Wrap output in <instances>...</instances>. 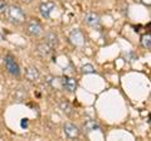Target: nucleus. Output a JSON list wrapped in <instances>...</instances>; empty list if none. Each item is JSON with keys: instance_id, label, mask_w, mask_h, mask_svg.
Returning <instances> with one entry per match:
<instances>
[{"instance_id": "nucleus-15", "label": "nucleus", "mask_w": 151, "mask_h": 141, "mask_svg": "<svg viewBox=\"0 0 151 141\" xmlns=\"http://www.w3.org/2000/svg\"><path fill=\"white\" fill-rule=\"evenodd\" d=\"M81 72L83 74H88V73H94V67L92 64H84L82 65V68H81Z\"/></svg>"}, {"instance_id": "nucleus-5", "label": "nucleus", "mask_w": 151, "mask_h": 141, "mask_svg": "<svg viewBox=\"0 0 151 141\" xmlns=\"http://www.w3.org/2000/svg\"><path fill=\"white\" fill-rule=\"evenodd\" d=\"M63 131H64V134L68 139H77L79 136V134H81V130H79L74 124H70V122L64 124Z\"/></svg>"}, {"instance_id": "nucleus-3", "label": "nucleus", "mask_w": 151, "mask_h": 141, "mask_svg": "<svg viewBox=\"0 0 151 141\" xmlns=\"http://www.w3.org/2000/svg\"><path fill=\"white\" fill-rule=\"evenodd\" d=\"M4 62H5V67L8 69V72L10 73L12 76H14V77H19V76H20V67H19L18 62H17L15 58H14L12 54H6Z\"/></svg>"}, {"instance_id": "nucleus-4", "label": "nucleus", "mask_w": 151, "mask_h": 141, "mask_svg": "<svg viewBox=\"0 0 151 141\" xmlns=\"http://www.w3.org/2000/svg\"><path fill=\"white\" fill-rule=\"evenodd\" d=\"M69 40H70V43L76 47H83L86 44V38H84L83 33L79 29H74V30L70 32Z\"/></svg>"}, {"instance_id": "nucleus-11", "label": "nucleus", "mask_w": 151, "mask_h": 141, "mask_svg": "<svg viewBox=\"0 0 151 141\" xmlns=\"http://www.w3.org/2000/svg\"><path fill=\"white\" fill-rule=\"evenodd\" d=\"M45 42L48 43L52 48H57L59 44V38H58V34L55 32H48L45 34Z\"/></svg>"}, {"instance_id": "nucleus-7", "label": "nucleus", "mask_w": 151, "mask_h": 141, "mask_svg": "<svg viewBox=\"0 0 151 141\" xmlns=\"http://www.w3.org/2000/svg\"><path fill=\"white\" fill-rule=\"evenodd\" d=\"M84 23L91 27V28H98L101 25V17L98 15L97 13H88L86 14V17H84Z\"/></svg>"}, {"instance_id": "nucleus-13", "label": "nucleus", "mask_w": 151, "mask_h": 141, "mask_svg": "<svg viewBox=\"0 0 151 141\" xmlns=\"http://www.w3.org/2000/svg\"><path fill=\"white\" fill-rule=\"evenodd\" d=\"M141 44L145 48H150L151 47V35L150 34H145L142 35V38H141Z\"/></svg>"}, {"instance_id": "nucleus-6", "label": "nucleus", "mask_w": 151, "mask_h": 141, "mask_svg": "<svg viewBox=\"0 0 151 141\" xmlns=\"http://www.w3.org/2000/svg\"><path fill=\"white\" fill-rule=\"evenodd\" d=\"M54 9H55V3L53 1H45L39 5V12L42 14V17L45 18V19H49L50 14L54 12Z\"/></svg>"}, {"instance_id": "nucleus-10", "label": "nucleus", "mask_w": 151, "mask_h": 141, "mask_svg": "<svg viewBox=\"0 0 151 141\" xmlns=\"http://www.w3.org/2000/svg\"><path fill=\"white\" fill-rule=\"evenodd\" d=\"M52 50H53V48L47 43V42H43V43H38L37 44V52L39 53L42 57H49Z\"/></svg>"}, {"instance_id": "nucleus-2", "label": "nucleus", "mask_w": 151, "mask_h": 141, "mask_svg": "<svg viewBox=\"0 0 151 141\" xmlns=\"http://www.w3.org/2000/svg\"><path fill=\"white\" fill-rule=\"evenodd\" d=\"M25 32L30 37L38 38V37H40L43 34L44 28H43V24L40 23V20H38L37 18H30L25 23Z\"/></svg>"}, {"instance_id": "nucleus-17", "label": "nucleus", "mask_w": 151, "mask_h": 141, "mask_svg": "<svg viewBox=\"0 0 151 141\" xmlns=\"http://www.w3.org/2000/svg\"><path fill=\"white\" fill-rule=\"evenodd\" d=\"M33 1V0H22V3H24V4H30Z\"/></svg>"}, {"instance_id": "nucleus-8", "label": "nucleus", "mask_w": 151, "mask_h": 141, "mask_svg": "<svg viewBox=\"0 0 151 141\" xmlns=\"http://www.w3.org/2000/svg\"><path fill=\"white\" fill-rule=\"evenodd\" d=\"M60 83H62V87L64 90H67L70 93H73L77 88V81L72 77H63L60 79Z\"/></svg>"}, {"instance_id": "nucleus-12", "label": "nucleus", "mask_w": 151, "mask_h": 141, "mask_svg": "<svg viewBox=\"0 0 151 141\" xmlns=\"http://www.w3.org/2000/svg\"><path fill=\"white\" fill-rule=\"evenodd\" d=\"M59 107H60V110H62L65 115H72V112H73V107L72 105L68 102V101H62L59 103Z\"/></svg>"}, {"instance_id": "nucleus-16", "label": "nucleus", "mask_w": 151, "mask_h": 141, "mask_svg": "<svg viewBox=\"0 0 151 141\" xmlns=\"http://www.w3.org/2000/svg\"><path fill=\"white\" fill-rule=\"evenodd\" d=\"M141 3L145 4L146 6H151V0H141Z\"/></svg>"}, {"instance_id": "nucleus-14", "label": "nucleus", "mask_w": 151, "mask_h": 141, "mask_svg": "<svg viewBox=\"0 0 151 141\" xmlns=\"http://www.w3.org/2000/svg\"><path fill=\"white\" fill-rule=\"evenodd\" d=\"M8 9H9V4L5 0H0V17L8 14Z\"/></svg>"}, {"instance_id": "nucleus-1", "label": "nucleus", "mask_w": 151, "mask_h": 141, "mask_svg": "<svg viewBox=\"0 0 151 141\" xmlns=\"http://www.w3.org/2000/svg\"><path fill=\"white\" fill-rule=\"evenodd\" d=\"M8 18H9V22L14 25H22V24H25L27 23V14L23 10L22 6L19 5H9L8 9Z\"/></svg>"}, {"instance_id": "nucleus-9", "label": "nucleus", "mask_w": 151, "mask_h": 141, "mask_svg": "<svg viewBox=\"0 0 151 141\" xmlns=\"http://www.w3.org/2000/svg\"><path fill=\"white\" fill-rule=\"evenodd\" d=\"M25 77H27V79L29 82L35 83V82H38V79H39L40 73H39V70H38L35 67L30 65V67H28L27 70H25Z\"/></svg>"}]
</instances>
